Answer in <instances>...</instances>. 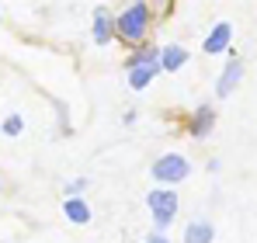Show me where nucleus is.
Segmentation results:
<instances>
[{
  "mask_svg": "<svg viewBox=\"0 0 257 243\" xmlns=\"http://www.w3.org/2000/svg\"><path fill=\"white\" fill-rule=\"evenodd\" d=\"M153 73H157V63H143V66H132V73H128V83H132L136 90H143L146 83L153 80Z\"/></svg>",
  "mask_w": 257,
  "mask_h": 243,
  "instance_id": "0eeeda50",
  "label": "nucleus"
},
{
  "mask_svg": "<svg viewBox=\"0 0 257 243\" xmlns=\"http://www.w3.org/2000/svg\"><path fill=\"white\" fill-rule=\"evenodd\" d=\"M240 77H243V63L233 56V59H229V66H226V70H222V77H219V87H215V94H219V97H226V94H229V90L240 83Z\"/></svg>",
  "mask_w": 257,
  "mask_h": 243,
  "instance_id": "20e7f679",
  "label": "nucleus"
},
{
  "mask_svg": "<svg viewBox=\"0 0 257 243\" xmlns=\"http://www.w3.org/2000/svg\"><path fill=\"white\" fill-rule=\"evenodd\" d=\"M150 212H153V219H157V226L164 229V226H171L174 222V212H177V195L167 191V188H157V191H150Z\"/></svg>",
  "mask_w": 257,
  "mask_h": 243,
  "instance_id": "f03ea898",
  "label": "nucleus"
},
{
  "mask_svg": "<svg viewBox=\"0 0 257 243\" xmlns=\"http://www.w3.org/2000/svg\"><path fill=\"white\" fill-rule=\"evenodd\" d=\"M146 25H150V7L146 4H132L125 14H118L115 28L125 42H143L146 39Z\"/></svg>",
  "mask_w": 257,
  "mask_h": 243,
  "instance_id": "f257e3e1",
  "label": "nucleus"
},
{
  "mask_svg": "<svg viewBox=\"0 0 257 243\" xmlns=\"http://www.w3.org/2000/svg\"><path fill=\"white\" fill-rule=\"evenodd\" d=\"M184 59H188V52H184V49H181V45H167V49H164V56H160V63H164V70H181V66H184Z\"/></svg>",
  "mask_w": 257,
  "mask_h": 243,
  "instance_id": "6e6552de",
  "label": "nucleus"
},
{
  "mask_svg": "<svg viewBox=\"0 0 257 243\" xmlns=\"http://www.w3.org/2000/svg\"><path fill=\"white\" fill-rule=\"evenodd\" d=\"M66 219H70V222H90V208H87L80 198H70V202H66Z\"/></svg>",
  "mask_w": 257,
  "mask_h": 243,
  "instance_id": "9b49d317",
  "label": "nucleus"
},
{
  "mask_svg": "<svg viewBox=\"0 0 257 243\" xmlns=\"http://www.w3.org/2000/svg\"><path fill=\"white\" fill-rule=\"evenodd\" d=\"M229 39H233V28H229L226 21H222V25H215V28H212V35L205 39V52H209V56L222 52V49L229 45Z\"/></svg>",
  "mask_w": 257,
  "mask_h": 243,
  "instance_id": "39448f33",
  "label": "nucleus"
},
{
  "mask_svg": "<svg viewBox=\"0 0 257 243\" xmlns=\"http://www.w3.org/2000/svg\"><path fill=\"white\" fill-rule=\"evenodd\" d=\"M111 28H115V25H111L108 11H104V7H97V11H94V42H101V45H104V42L111 39Z\"/></svg>",
  "mask_w": 257,
  "mask_h": 243,
  "instance_id": "423d86ee",
  "label": "nucleus"
},
{
  "mask_svg": "<svg viewBox=\"0 0 257 243\" xmlns=\"http://www.w3.org/2000/svg\"><path fill=\"white\" fill-rule=\"evenodd\" d=\"M184 174H188V160H184V157H177V153L160 157L157 167H153V177H157V181H167V184H171V181H181Z\"/></svg>",
  "mask_w": 257,
  "mask_h": 243,
  "instance_id": "7ed1b4c3",
  "label": "nucleus"
},
{
  "mask_svg": "<svg viewBox=\"0 0 257 243\" xmlns=\"http://www.w3.org/2000/svg\"><path fill=\"white\" fill-rule=\"evenodd\" d=\"M212 122H215L212 108H198V111H195V118H191V132H195V136H205V132L212 129Z\"/></svg>",
  "mask_w": 257,
  "mask_h": 243,
  "instance_id": "9d476101",
  "label": "nucleus"
},
{
  "mask_svg": "<svg viewBox=\"0 0 257 243\" xmlns=\"http://www.w3.org/2000/svg\"><path fill=\"white\" fill-rule=\"evenodd\" d=\"M4 132H7V136H18V132H21V118H7Z\"/></svg>",
  "mask_w": 257,
  "mask_h": 243,
  "instance_id": "f8f14e48",
  "label": "nucleus"
},
{
  "mask_svg": "<svg viewBox=\"0 0 257 243\" xmlns=\"http://www.w3.org/2000/svg\"><path fill=\"white\" fill-rule=\"evenodd\" d=\"M150 243H167V240H164V236H153V240H150Z\"/></svg>",
  "mask_w": 257,
  "mask_h": 243,
  "instance_id": "ddd939ff",
  "label": "nucleus"
},
{
  "mask_svg": "<svg viewBox=\"0 0 257 243\" xmlns=\"http://www.w3.org/2000/svg\"><path fill=\"white\" fill-rule=\"evenodd\" d=\"M184 243H212V226L209 222H191L188 226V233H184Z\"/></svg>",
  "mask_w": 257,
  "mask_h": 243,
  "instance_id": "1a4fd4ad",
  "label": "nucleus"
}]
</instances>
